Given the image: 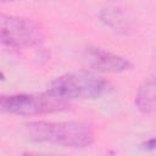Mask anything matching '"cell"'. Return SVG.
Returning a JSON list of instances; mask_svg holds the SVG:
<instances>
[{"label":"cell","instance_id":"277c9868","mask_svg":"<svg viewBox=\"0 0 156 156\" xmlns=\"http://www.w3.org/2000/svg\"><path fill=\"white\" fill-rule=\"evenodd\" d=\"M0 40L2 45L13 49L30 48L43 43L44 32L32 18L1 13Z\"/></svg>","mask_w":156,"mask_h":156},{"label":"cell","instance_id":"8992f818","mask_svg":"<svg viewBox=\"0 0 156 156\" xmlns=\"http://www.w3.org/2000/svg\"><path fill=\"white\" fill-rule=\"evenodd\" d=\"M135 106L143 113L156 111V76L145 80L135 94Z\"/></svg>","mask_w":156,"mask_h":156},{"label":"cell","instance_id":"3957f363","mask_svg":"<svg viewBox=\"0 0 156 156\" xmlns=\"http://www.w3.org/2000/svg\"><path fill=\"white\" fill-rule=\"evenodd\" d=\"M69 106L68 101L58 99L48 91L43 94L2 95L0 108L2 112L17 116H35L62 111Z\"/></svg>","mask_w":156,"mask_h":156},{"label":"cell","instance_id":"5b68a950","mask_svg":"<svg viewBox=\"0 0 156 156\" xmlns=\"http://www.w3.org/2000/svg\"><path fill=\"white\" fill-rule=\"evenodd\" d=\"M84 57L89 67L102 73H122L132 68L129 60L95 46L87 48Z\"/></svg>","mask_w":156,"mask_h":156},{"label":"cell","instance_id":"9c48e42d","mask_svg":"<svg viewBox=\"0 0 156 156\" xmlns=\"http://www.w3.org/2000/svg\"><path fill=\"white\" fill-rule=\"evenodd\" d=\"M2 2H7V1H16V0H1Z\"/></svg>","mask_w":156,"mask_h":156},{"label":"cell","instance_id":"ba28073f","mask_svg":"<svg viewBox=\"0 0 156 156\" xmlns=\"http://www.w3.org/2000/svg\"><path fill=\"white\" fill-rule=\"evenodd\" d=\"M143 147L147 150H156V138H151L143 143Z\"/></svg>","mask_w":156,"mask_h":156},{"label":"cell","instance_id":"52a82bcc","mask_svg":"<svg viewBox=\"0 0 156 156\" xmlns=\"http://www.w3.org/2000/svg\"><path fill=\"white\" fill-rule=\"evenodd\" d=\"M99 16L101 22H104L107 27H110L111 29L118 33H127V30L129 29L128 21L124 13L119 9H116V7L102 9Z\"/></svg>","mask_w":156,"mask_h":156},{"label":"cell","instance_id":"6da1fadb","mask_svg":"<svg viewBox=\"0 0 156 156\" xmlns=\"http://www.w3.org/2000/svg\"><path fill=\"white\" fill-rule=\"evenodd\" d=\"M26 135L35 143H48L71 149L89 147L95 140V132L87 122L35 121L26 124Z\"/></svg>","mask_w":156,"mask_h":156},{"label":"cell","instance_id":"7a4b0ae2","mask_svg":"<svg viewBox=\"0 0 156 156\" xmlns=\"http://www.w3.org/2000/svg\"><path fill=\"white\" fill-rule=\"evenodd\" d=\"M110 84L101 77L90 72H74L57 77L51 82L48 93L65 101L93 100L102 96Z\"/></svg>","mask_w":156,"mask_h":156}]
</instances>
